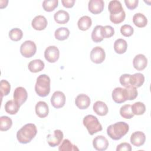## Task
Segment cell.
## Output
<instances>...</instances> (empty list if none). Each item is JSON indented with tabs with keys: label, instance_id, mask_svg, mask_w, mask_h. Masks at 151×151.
Masks as SVG:
<instances>
[{
	"label": "cell",
	"instance_id": "34",
	"mask_svg": "<svg viewBox=\"0 0 151 151\" xmlns=\"http://www.w3.org/2000/svg\"><path fill=\"white\" fill-rule=\"evenodd\" d=\"M58 0H45L42 2L43 9L47 12H51L58 6Z\"/></svg>",
	"mask_w": 151,
	"mask_h": 151
},
{
	"label": "cell",
	"instance_id": "37",
	"mask_svg": "<svg viewBox=\"0 0 151 151\" xmlns=\"http://www.w3.org/2000/svg\"><path fill=\"white\" fill-rule=\"evenodd\" d=\"M126 17V14L124 10H123L121 12L116 14H110V21L115 24H118L122 22Z\"/></svg>",
	"mask_w": 151,
	"mask_h": 151
},
{
	"label": "cell",
	"instance_id": "21",
	"mask_svg": "<svg viewBox=\"0 0 151 151\" xmlns=\"http://www.w3.org/2000/svg\"><path fill=\"white\" fill-rule=\"evenodd\" d=\"M44 62L40 59L34 60L30 61L28 65V70L32 73H38L42 71L44 68Z\"/></svg>",
	"mask_w": 151,
	"mask_h": 151
},
{
	"label": "cell",
	"instance_id": "7",
	"mask_svg": "<svg viewBox=\"0 0 151 151\" xmlns=\"http://www.w3.org/2000/svg\"><path fill=\"white\" fill-rule=\"evenodd\" d=\"M105 58V51L101 47L97 46L92 49L90 52V59L92 62L96 64H100L104 61Z\"/></svg>",
	"mask_w": 151,
	"mask_h": 151
},
{
	"label": "cell",
	"instance_id": "38",
	"mask_svg": "<svg viewBox=\"0 0 151 151\" xmlns=\"http://www.w3.org/2000/svg\"><path fill=\"white\" fill-rule=\"evenodd\" d=\"M101 34L103 38H110L114 34V29L110 25H106L101 29Z\"/></svg>",
	"mask_w": 151,
	"mask_h": 151
},
{
	"label": "cell",
	"instance_id": "3",
	"mask_svg": "<svg viewBox=\"0 0 151 151\" xmlns=\"http://www.w3.org/2000/svg\"><path fill=\"white\" fill-rule=\"evenodd\" d=\"M36 93L40 97H46L50 92V78L46 74L40 75L35 85Z\"/></svg>",
	"mask_w": 151,
	"mask_h": 151
},
{
	"label": "cell",
	"instance_id": "27",
	"mask_svg": "<svg viewBox=\"0 0 151 151\" xmlns=\"http://www.w3.org/2000/svg\"><path fill=\"white\" fill-rule=\"evenodd\" d=\"M108 9L110 14H119L123 10L121 2L117 0L110 1L108 5Z\"/></svg>",
	"mask_w": 151,
	"mask_h": 151
},
{
	"label": "cell",
	"instance_id": "6",
	"mask_svg": "<svg viewBox=\"0 0 151 151\" xmlns=\"http://www.w3.org/2000/svg\"><path fill=\"white\" fill-rule=\"evenodd\" d=\"M60 56V51L58 48L54 45L48 47L44 51V57L45 60L51 63L56 62Z\"/></svg>",
	"mask_w": 151,
	"mask_h": 151
},
{
	"label": "cell",
	"instance_id": "15",
	"mask_svg": "<svg viewBox=\"0 0 151 151\" xmlns=\"http://www.w3.org/2000/svg\"><path fill=\"white\" fill-rule=\"evenodd\" d=\"M48 24V22L45 17L42 15H37L34 18L31 22L32 28L38 31L44 29Z\"/></svg>",
	"mask_w": 151,
	"mask_h": 151
},
{
	"label": "cell",
	"instance_id": "23",
	"mask_svg": "<svg viewBox=\"0 0 151 151\" xmlns=\"http://www.w3.org/2000/svg\"><path fill=\"white\" fill-rule=\"evenodd\" d=\"M133 24L139 28H143L147 24V18L142 13H136L133 17Z\"/></svg>",
	"mask_w": 151,
	"mask_h": 151
},
{
	"label": "cell",
	"instance_id": "18",
	"mask_svg": "<svg viewBox=\"0 0 151 151\" xmlns=\"http://www.w3.org/2000/svg\"><path fill=\"white\" fill-rule=\"evenodd\" d=\"M36 114L40 118L47 117L49 113V108L48 104L43 101H38L35 105Z\"/></svg>",
	"mask_w": 151,
	"mask_h": 151
},
{
	"label": "cell",
	"instance_id": "29",
	"mask_svg": "<svg viewBox=\"0 0 151 151\" xmlns=\"http://www.w3.org/2000/svg\"><path fill=\"white\" fill-rule=\"evenodd\" d=\"M12 125V121L8 116H3L0 117V130L7 131Z\"/></svg>",
	"mask_w": 151,
	"mask_h": 151
},
{
	"label": "cell",
	"instance_id": "1",
	"mask_svg": "<svg viewBox=\"0 0 151 151\" xmlns=\"http://www.w3.org/2000/svg\"><path fill=\"white\" fill-rule=\"evenodd\" d=\"M37 129L33 123H28L22 126L17 133L18 141L22 144L29 143L36 136Z\"/></svg>",
	"mask_w": 151,
	"mask_h": 151
},
{
	"label": "cell",
	"instance_id": "17",
	"mask_svg": "<svg viewBox=\"0 0 151 151\" xmlns=\"http://www.w3.org/2000/svg\"><path fill=\"white\" fill-rule=\"evenodd\" d=\"M146 140L145 133L140 131H137L132 134L130 136L131 143L136 147H140L143 145Z\"/></svg>",
	"mask_w": 151,
	"mask_h": 151
},
{
	"label": "cell",
	"instance_id": "32",
	"mask_svg": "<svg viewBox=\"0 0 151 151\" xmlns=\"http://www.w3.org/2000/svg\"><path fill=\"white\" fill-rule=\"evenodd\" d=\"M103 26L97 25L93 29L91 33V38L94 42H100L103 41V38L101 34V29Z\"/></svg>",
	"mask_w": 151,
	"mask_h": 151
},
{
	"label": "cell",
	"instance_id": "16",
	"mask_svg": "<svg viewBox=\"0 0 151 151\" xmlns=\"http://www.w3.org/2000/svg\"><path fill=\"white\" fill-rule=\"evenodd\" d=\"M90 103L91 101L90 97L84 94H78L75 99V104L76 106L81 110L87 109L89 107Z\"/></svg>",
	"mask_w": 151,
	"mask_h": 151
},
{
	"label": "cell",
	"instance_id": "11",
	"mask_svg": "<svg viewBox=\"0 0 151 151\" xmlns=\"http://www.w3.org/2000/svg\"><path fill=\"white\" fill-rule=\"evenodd\" d=\"M112 99L116 103H122L127 100L126 88L122 87L115 88L112 91Z\"/></svg>",
	"mask_w": 151,
	"mask_h": 151
},
{
	"label": "cell",
	"instance_id": "36",
	"mask_svg": "<svg viewBox=\"0 0 151 151\" xmlns=\"http://www.w3.org/2000/svg\"><path fill=\"white\" fill-rule=\"evenodd\" d=\"M0 90L1 98L9 94L11 90V85L6 80H2L0 82Z\"/></svg>",
	"mask_w": 151,
	"mask_h": 151
},
{
	"label": "cell",
	"instance_id": "39",
	"mask_svg": "<svg viewBox=\"0 0 151 151\" xmlns=\"http://www.w3.org/2000/svg\"><path fill=\"white\" fill-rule=\"evenodd\" d=\"M127 93V100H134L138 94L137 88L133 86H130L129 87H126Z\"/></svg>",
	"mask_w": 151,
	"mask_h": 151
},
{
	"label": "cell",
	"instance_id": "24",
	"mask_svg": "<svg viewBox=\"0 0 151 151\" xmlns=\"http://www.w3.org/2000/svg\"><path fill=\"white\" fill-rule=\"evenodd\" d=\"M127 48V43L123 39L119 38L114 42V50L117 54H122L126 52Z\"/></svg>",
	"mask_w": 151,
	"mask_h": 151
},
{
	"label": "cell",
	"instance_id": "42",
	"mask_svg": "<svg viewBox=\"0 0 151 151\" xmlns=\"http://www.w3.org/2000/svg\"><path fill=\"white\" fill-rule=\"evenodd\" d=\"M131 151L132 147L131 145L126 142L121 143L117 145L116 147V151Z\"/></svg>",
	"mask_w": 151,
	"mask_h": 151
},
{
	"label": "cell",
	"instance_id": "30",
	"mask_svg": "<svg viewBox=\"0 0 151 151\" xmlns=\"http://www.w3.org/2000/svg\"><path fill=\"white\" fill-rule=\"evenodd\" d=\"M132 111L134 115H142L146 111V107L143 103L138 101L131 106Z\"/></svg>",
	"mask_w": 151,
	"mask_h": 151
},
{
	"label": "cell",
	"instance_id": "28",
	"mask_svg": "<svg viewBox=\"0 0 151 151\" xmlns=\"http://www.w3.org/2000/svg\"><path fill=\"white\" fill-rule=\"evenodd\" d=\"M70 35V31L66 27H61L57 29L54 32L55 38L60 41H63L68 38Z\"/></svg>",
	"mask_w": 151,
	"mask_h": 151
},
{
	"label": "cell",
	"instance_id": "14",
	"mask_svg": "<svg viewBox=\"0 0 151 151\" xmlns=\"http://www.w3.org/2000/svg\"><path fill=\"white\" fill-rule=\"evenodd\" d=\"M147 65V58L142 54L136 55L133 60V65L135 69L139 71L144 70Z\"/></svg>",
	"mask_w": 151,
	"mask_h": 151
},
{
	"label": "cell",
	"instance_id": "26",
	"mask_svg": "<svg viewBox=\"0 0 151 151\" xmlns=\"http://www.w3.org/2000/svg\"><path fill=\"white\" fill-rule=\"evenodd\" d=\"M20 106L14 100H8L5 104V110L9 114H15L19 109Z\"/></svg>",
	"mask_w": 151,
	"mask_h": 151
},
{
	"label": "cell",
	"instance_id": "22",
	"mask_svg": "<svg viewBox=\"0 0 151 151\" xmlns=\"http://www.w3.org/2000/svg\"><path fill=\"white\" fill-rule=\"evenodd\" d=\"M145 81V77L143 74L140 73H135L133 75H130V83L132 86L136 88L141 87Z\"/></svg>",
	"mask_w": 151,
	"mask_h": 151
},
{
	"label": "cell",
	"instance_id": "19",
	"mask_svg": "<svg viewBox=\"0 0 151 151\" xmlns=\"http://www.w3.org/2000/svg\"><path fill=\"white\" fill-rule=\"evenodd\" d=\"M94 111L99 116H103L107 114L108 107L105 103L101 101H97L93 104Z\"/></svg>",
	"mask_w": 151,
	"mask_h": 151
},
{
	"label": "cell",
	"instance_id": "40",
	"mask_svg": "<svg viewBox=\"0 0 151 151\" xmlns=\"http://www.w3.org/2000/svg\"><path fill=\"white\" fill-rule=\"evenodd\" d=\"M134 29L133 28L128 24H124L122 25L120 28V32L121 34L126 37H130L133 34Z\"/></svg>",
	"mask_w": 151,
	"mask_h": 151
},
{
	"label": "cell",
	"instance_id": "41",
	"mask_svg": "<svg viewBox=\"0 0 151 151\" xmlns=\"http://www.w3.org/2000/svg\"><path fill=\"white\" fill-rule=\"evenodd\" d=\"M130 74H124L120 77L119 81L120 84L123 86L125 87H129L130 86H132L130 83Z\"/></svg>",
	"mask_w": 151,
	"mask_h": 151
},
{
	"label": "cell",
	"instance_id": "33",
	"mask_svg": "<svg viewBox=\"0 0 151 151\" xmlns=\"http://www.w3.org/2000/svg\"><path fill=\"white\" fill-rule=\"evenodd\" d=\"M58 150L60 151H75L79 149L76 146L73 145L68 139H64L59 146Z\"/></svg>",
	"mask_w": 151,
	"mask_h": 151
},
{
	"label": "cell",
	"instance_id": "9",
	"mask_svg": "<svg viewBox=\"0 0 151 151\" xmlns=\"http://www.w3.org/2000/svg\"><path fill=\"white\" fill-rule=\"evenodd\" d=\"M51 103L55 109L63 107L65 103V94L60 91H55L51 97Z\"/></svg>",
	"mask_w": 151,
	"mask_h": 151
},
{
	"label": "cell",
	"instance_id": "13",
	"mask_svg": "<svg viewBox=\"0 0 151 151\" xmlns=\"http://www.w3.org/2000/svg\"><path fill=\"white\" fill-rule=\"evenodd\" d=\"M104 7V2L103 0H90L88 2V8L93 14H99L101 13Z\"/></svg>",
	"mask_w": 151,
	"mask_h": 151
},
{
	"label": "cell",
	"instance_id": "4",
	"mask_svg": "<svg viewBox=\"0 0 151 151\" xmlns=\"http://www.w3.org/2000/svg\"><path fill=\"white\" fill-rule=\"evenodd\" d=\"M83 123L90 135H93L94 133L100 132L103 129L102 126L98 119L91 114H88L85 116L83 119Z\"/></svg>",
	"mask_w": 151,
	"mask_h": 151
},
{
	"label": "cell",
	"instance_id": "10",
	"mask_svg": "<svg viewBox=\"0 0 151 151\" xmlns=\"http://www.w3.org/2000/svg\"><path fill=\"white\" fill-rule=\"evenodd\" d=\"M14 100L20 106H22L28 98V93L26 89L22 87H17L13 94Z\"/></svg>",
	"mask_w": 151,
	"mask_h": 151
},
{
	"label": "cell",
	"instance_id": "35",
	"mask_svg": "<svg viewBox=\"0 0 151 151\" xmlns=\"http://www.w3.org/2000/svg\"><path fill=\"white\" fill-rule=\"evenodd\" d=\"M23 36V32L19 28H15L12 29L9 32L10 39L14 41H18L21 40Z\"/></svg>",
	"mask_w": 151,
	"mask_h": 151
},
{
	"label": "cell",
	"instance_id": "31",
	"mask_svg": "<svg viewBox=\"0 0 151 151\" xmlns=\"http://www.w3.org/2000/svg\"><path fill=\"white\" fill-rule=\"evenodd\" d=\"M120 114L123 118L126 119H130L134 116L130 104H124L122 106L120 109Z\"/></svg>",
	"mask_w": 151,
	"mask_h": 151
},
{
	"label": "cell",
	"instance_id": "25",
	"mask_svg": "<svg viewBox=\"0 0 151 151\" xmlns=\"http://www.w3.org/2000/svg\"><path fill=\"white\" fill-rule=\"evenodd\" d=\"M91 24L92 21L91 18L86 15L81 17L77 22L78 27L81 31H86L91 26Z\"/></svg>",
	"mask_w": 151,
	"mask_h": 151
},
{
	"label": "cell",
	"instance_id": "5",
	"mask_svg": "<svg viewBox=\"0 0 151 151\" xmlns=\"http://www.w3.org/2000/svg\"><path fill=\"white\" fill-rule=\"evenodd\" d=\"M37 46L34 42L27 40L24 42L20 47V52L25 58L32 57L36 52Z\"/></svg>",
	"mask_w": 151,
	"mask_h": 151
},
{
	"label": "cell",
	"instance_id": "44",
	"mask_svg": "<svg viewBox=\"0 0 151 151\" xmlns=\"http://www.w3.org/2000/svg\"><path fill=\"white\" fill-rule=\"evenodd\" d=\"M63 5L65 8H72L75 3V0H62Z\"/></svg>",
	"mask_w": 151,
	"mask_h": 151
},
{
	"label": "cell",
	"instance_id": "12",
	"mask_svg": "<svg viewBox=\"0 0 151 151\" xmlns=\"http://www.w3.org/2000/svg\"><path fill=\"white\" fill-rule=\"evenodd\" d=\"M93 146L97 150L104 151L107 149L109 146V142L104 136L99 135L93 139Z\"/></svg>",
	"mask_w": 151,
	"mask_h": 151
},
{
	"label": "cell",
	"instance_id": "2",
	"mask_svg": "<svg viewBox=\"0 0 151 151\" xmlns=\"http://www.w3.org/2000/svg\"><path fill=\"white\" fill-rule=\"evenodd\" d=\"M129 130V126L124 122H117L110 124L107 129V135L114 140H120L127 134Z\"/></svg>",
	"mask_w": 151,
	"mask_h": 151
},
{
	"label": "cell",
	"instance_id": "8",
	"mask_svg": "<svg viewBox=\"0 0 151 151\" xmlns=\"http://www.w3.org/2000/svg\"><path fill=\"white\" fill-rule=\"evenodd\" d=\"M63 133L60 130H55L52 134H49L47 136V142L50 146L55 147L59 145L63 139Z\"/></svg>",
	"mask_w": 151,
	"mask_h": 151
},
{
	"label": "cell",
	"instance_id": "43",
	"mask_svg": "<svg viewBox=\"0 0 151 151\" xmlns=\"http://www.w3.org/2000/svg\"><path fill=\"white\" fill-rule=\"evenodd\" d=\"M124 3L128 9L130 10H133L137 6L139 1L138 0H125Z\"/></svg>",
	"mask_w": 151,
	"mask_h": 151
},
{
	"label": "cell",
	"instance_id": "20",
	"mask_svg": "<svg viewBox=\"0 0 151 151\" xmlns=\"http://www.w3.org/2000/svg\"><path fill=\"white\" fill-rule=\"evenodd\" d=\"M55 21L59 24H66L70 19L69 14L64 10H59L54 15Z\"/></svg>",
	"mask_w": 151,
	"mask_h": 151
}]
</instances>
